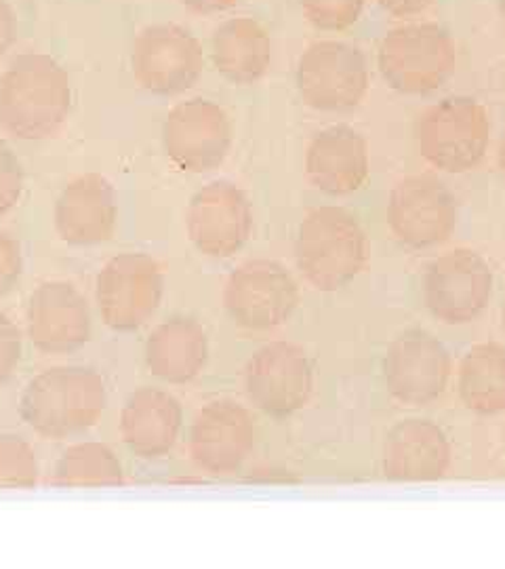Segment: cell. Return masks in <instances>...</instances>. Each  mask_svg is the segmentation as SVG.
I'll return each instance as SVG.
<instances>
[{
	"instance_id": "obj_11",
	"label": "cell",
	"mask_w": 505,
	"mask_h": 569,
	"mask_svg": "<svg viewBox=\"0 0 505 569\" xmlns=\"http://www.w3.org/2000/svg\"><path fill=\"white\" fill-rule=\"evenodd\" d=\"M169 161L188 173H206L225 161L232 148V122L220 103L194 98L178 103L162 124Z\"/></svg>"
},
{
	"instance_id": "obj_32",
	"label": "cell",
	"mask_w": 505,
	"mask_h": 569,
	"mask_svg": "<svg viewBox=\"0 0 505 569\" xmlns=\"http://www.w3.org/2000/svg\"><path fill=\"white\" fill-rule=\"evenodd\" d=\"M432 2L434 0H377V4L384 9L385 13H390L394 18L420 16Z\"/></svg>"
},
{
	"instance_id": "obj_23",
	"label": "cell",
	"mask_w": 505,
	"mask_h": 569,
	"mask_svg": "<svg viewBox=\"0 0 505 569\" xmlns=\"http://www.w3.org/2000/svg\"><path fill=\"white\" fill-rule=\"evenodd\" d=\"M209 357L206 333L192 319H171L145 342V366L169 385H185L202 371Z\"/></svg>"
},
{
	"instance_id": "obj_34",
	"label": "cell",
	"mask_w": 505,
	"mask_h": 569,
	"mask_svg": "<svg viewBox=\"0 0 505 569\" xmlns=\"http://www.w3.org/2000/svg\"><path fill=\"white\" fill-rule=\"evenodd\" d=\"M497 164H499V171L505 178V129L502 133V140H499V150H497Z\"/></svg>"
},
{
	"instance_id": "obj_30",
	"label": "cell",
	"mask_w": 505,
	"mask_h": 569,
	"mask_svg": "<svg viewBox=\"0 0 505 569\" xmlns=\"http://www.w3.org/2000/svg\"><path fill=\"white\" fill-rule=\"evenodd\" d=\"M23 260H21L20 243L0 232V298L13 291V287L20 283Z\"/></svg>"
},
{
	"instance_id": "obj_35",
	"label": "cell",
	"mask_w": 505,
	"mask_h": 569,
	"mask_svg": "<svg viewBox=\"0 0 505 569\" xmlns=\"http://www.w3.org/2000/svg\"><path fill=\"white\" fill-rule=\"evenodd\" d=\"M499 2V13H502V18L505 21V0H497Z\"/></svg>"
},
{
	"instance_id": "obj_10",
	"label": "cell",
	"mask_w": 505,
	"mask_h": 569,
	"mask_svg": "<svg viewBox=\"0 0 505 569\" xmlns=\"http://www.w3.org/2000/svg\"><path fill=\"white\" fill-rule=\"evenodd\" d=\"M161 266L145 253H121L98 274V308L114 331H135L145 326L161 305Z\"/></svg>"
},
{
	"instance_id": "obj_9",
	"label": "cell",
	"mask_w": 505,
	"mask_h": 569,
	"mask_svg": "<svg viewBox=\"0 0 505 569\" xmlns=\"http://www.w3.org/2000/svg\"><path fill=\"white\" fill-rule=\"evenodd\" d=\"M455 194L434 176H408L396 183L387 199V226L411 249L446 243L457 228Z\"/></svg>"
},
{
	"instance_id": "obj_13",
	"label": "cell",
	"mask_w": 505,
	"mask_h": 569,
	"mask_svg": "<svg viewBox=\"0 0 505 569\" xmlns=\"http://www.w3.org/2000/svg\"><path fill=\"white\" fill-rule=\"evenodd\" d=\"M185 230L202 256L232 258L253 232V207L236 183L228 180L206 183L190 199Z\"/></svg>"
},
{
	"instance_id": "obj_5",
	"label": "cell",
	"mask_w": 505,
	"mask_h": 569,
	"mask_svg": "<svg viewBox=\"0 0 505 569\" xmlns=\"http://www.w3.org/2000/svg\"><path fill=\"white\" fill-rule=\"evenodd\" d=\"M457 66V47L438 23H408L390 30L377 51L384 81L403 96H430Z\"/></svg>"
},
{
	"instance_id": "obj_16",
	"label": "cell",
	"mask_w": 505,
	"mask_h": 569,
	"mask_svg": "<svg viewBox=\"0 0 505 569\" xmlns=\"http://www.w3.org/2000/svg\"><path fill=\"white\" fill-rule=\"evenodd\" d=\"M255 449V420L236 401L220 399L202 407L190 432V456L196 467L223 477L241 470Z\"/></svg>"
},
{
	"instance_id": "obj_27",
	"label": "cell",
	"mask_w": 505,
	"mask_h": 569,
	"mask_svg": "<svg viewBox=\"0 0 505 569\" xmlns=\"http://www.w3.org/2000/svg\"><path fill=\"white\" fill-rule=\"evenodd\" d=\"M300 7L316 30L344 32L361 20L364 0H300Z\"/></svg>"
},
{
	"instance_id": "obj_21",
	"label": "cell",
	"mask_w": 505,
	"mask_h": 569,
	"mask_svg": "<svg viewBox=\"0 0 505 569\" xmlns=\"http://www.w3.org/2000/svg\"><path fill=\"white\" fill-rule=\"evenodd\" d=\"M182 418V406L173 395L161 388H140L122 407V441L135 456L159 460L175 446Z\"/></svg>"
},
{
	"instance_id": "obj_12",
	"label": "cell",
	"mask_w": 505,
	"mask_h": 569,
	"mask_svg": "<svg viewBox=\"0 0 505 569\" xmlns=\"http://www.w3.org/2000/svg\"><path fill=\"white\" fill-rule=\"evenodd\" d=\"M491 291V266L472 249L448 251L425 270V306L434 319L446 326L474 321L488 305Z\"/></svg>"
},
{
	"instance_id": "obj_19",
	"label": "cell",
	"mask_w": 505,
	"mask_h": 569,
	"mask_svg": "<svg viewBox=\"0 0 505 569\" xmlns=\"http://www.w3.org/2000/svg\"><path fill=\"white\" fill-rule=\"evenodd\" d=\"M55 230L70 244H100L112 239L119 220V203L112 183L100 173L72 180L55 203Z\"/></svg>"
},
{
	"instance_id": "obj_26",
	"label": "cell",
	"mask_w": 505,
	"mask_h": 569,
	"mask_svg": "<svg viewBox=\"0 0 505 569\" xmlns=\"http://www.w3.org/2000/svg\"><path fill=\"white\" fill-rule=\"evenodd\" d=\"M39 460L28 441L16 435L0 437V489H34Z\"/></svg>"
},
{
	"instance_id": "obj_6",
	"label": "cell",
	"mask_w": 505,
	"mask_h": 569,
	"mask_svg": "<svg viewBox=\"0 0 505 569\" xmlns=\"http://www.w3.org/2000/svg\"><path fill=\"white\" fill-rule=\"evenodd\" d=\"M297 91L319 112L354 110L368 91L371 77L363 51L342 41L312 42L297 61Z\"/></svg>"
},
{
	"instance_id": "obj_3",
	"label": "cell",
	"mask_w": 505,
	"mask_h": 569,
	"mask_svg": "<svg viewBox=\"0 0 505 569\" xmlns=\"http://www.w3.org/2000/svg\"><path fill=\"white\" fill-rule=\"evenodd\" d=\"M295 258L307 283L321 291H337L366 264L363 226L344 207L312 209L297 230Z\"/></svg>"
},
{
	"instance_id": "obj_17",
	"label": "cell",
	"mask_w": 505,
	"mask_h": 569,
	"mask_svg": "<svg viewBox=\"0 0 505 569\" xmlns=\"http://www.w3.org/2000/svg\"><path fill=\"white\" fill-rule=\"evenodd\" d=\"M28 336L44 355H70L89 342V305L74 284L49 281L34 289L26 312Z\"/></svg>"
},
{
	"instance_id": "obj_18",
	"label": "cell",
	"mask_w": 505,
	"mask_h": 569,
	"mask_svg": "<svg viewBox=\"0 0 505 569\" xmlns=\"http://www.w3.org/2000/svg\"><path fill=\"white\" fill-rule=\"evenodd\" d=\"M368 171L366 140L347 124H335L316 133L305 150V176L329 197L358 192L368 180Z\"/></svg>"
},
{
	"instance_id": "obj_8",
	"label": "cell",
	"mask_w": 505,
	"mask_h": 569,
	"mask_svg": "<svg viewBox=\"0 0 505 569\" xmlns=\"http://www.w3.org/2000/svg\"><path fill=\"white\" fill-rule=\"evenodd\" d=\"M300 302V287L279 262L251 260L239 266L223 287L230 319L249 331L284 326Z\"/></svg>"
},
{
	"instance_id": "obj_31",
	"label": "cell",
	"mask_w": 505,
	"mask_h": 569,
	"mask_svg": "<svg viewBox=\"0 0 505 569\" xmlns=\"http://www.w3.org/2000/svg\"><path fill=\"white\" fill-rule=\"evenodd\" d=\"M18 34V21L9 2L0 0V60L7 56V51L13 47Z\"/></svg>"
},
{
	"instance_id": "obj_1",
	"label": "cell",
	"mask_w": 505,
	"mask_h": 569,
	"mask_svg": "<svg viewBox=\"0 0 505 569\" xmlns=\"http://www.w3.org/2000/svg\"><path fill=\"white\" fill-rule=\"evenodd\" d=\"M70 108V77L51 56L21 53L0 77V127L16 140L53 138Z\"/></svg>"
},
{
	"instance_id": "obj_25",
	"label": "cell",
	"mask_w": 505,
	"mask_h": 569,
	"mask_svg": "<svg viewBox=\"0 0 505 569\" xmlns=\"http://www.w3.org/2000/svg\"><path fill=\"white\" fill-rule=\"evenodd\" d=\"M122 481L121 460L108 446L95 441L68 449L53 472V486L61 489L117 488Z\"/></svg>"
},
{
	"instance_id": "obj_22",
	"label": "cell",
	"mask_w": 505,
	"mask_h": 569,
	"mask_svg": "<svg viewBox=\"0 0 505 569\" xmlns=\"http://www.w3.org/2000/svg\"><path fill=\"white\" fill-rule=\"evenodd\" d=\"M211 60L225 81L255 84L272 63V37L253 18L223 21L211 39Z\"/></svg>"
},
{
	"instance_id": "obj_24",
	"label": "cell",
	"mask_w": 505,
	"mask_h": 569,
	"mask_svg": "<svg viewBox=\"0 0 505 569\" xmlns=\"http://www.w3.org/2000/svg\"><path fill=\"white\" fill-rule=\"evenodd\" d=\"M457 390L464 406L474 413L495 416L505 411L504 346H474L459 366Z\"/></svg>"
},
{
	"instance_id": "obj_20",
	"label": "cell",
	"mask_w": 505,
	"mask_h": 569,
	"mask_svg": "<svg viewBox=\"0 0 505 569\" xmlns=\"http://www.w3.org/2000/svg\"><path fill=\"white\" fill-rule=\"evenodd\" d=\"M382 467L390 481H438L451 467V443L430 420H403L385 435Z\"/></svg>"
},
{
	"instance_id": "obj_29",
	"label": "cell",
	"mask_w": 505,
	"mask_h": 569,
	"mask_svg": "<svg viewBox=\"0 0 505 569\" xmlns=\"http://www.w3.org/2000/svg\"><path fill=\"white\" fill-rule=\"evenodd\" d=\"M21 331L9 317L0 315V385H4L20 366Z\"/></svg>"
},
{
	"instance_id": "obj_4",
	"label": "cell",
	"mask_w": 505,
	"mask_h": 569,
	"mask_svg": "<svg viewBox=\"0 0 505 569\" xmlns=\"http://www.w3.org/2000/svg\"><path fill=\"white\" fill-rule=\"evenodd\" d=\"M413 138L425 163L446 173H465L485 159L491 119L485 106L472 98H445L417 117Z\"/></svg>"
},
{
	"instance_id": "obj_7",
	"label": "cell",
	"mask_w": 505,
	"mask_h": 569,
	"mask_svg": "<svg viewBox=\"0 0 505 569\" xmlns=\"http://www.w3.org/2000/svg\"><path fill=\"white\" fill-rule=\"evenodd\" d=\"M131 70L143 91L162 98L180 96L202 77V44L178 23L148 26L133 42Z\"/></svg>"
},
{
	"instance_id": "obj_36",
	"label": "cell",
	"mask_w": 505,
	"mask_h": 569,
	"mask_svg": "<svg viewBox=\"0 0 505 569\" xmlns=\"http://www.w3.org/2000/svg\"><path fill=\"white\" fill-rule=\"evenodd\" d=\"M502 323H504V329H505V298H504V305H502Z\"/></svg>"
},
{
	"instance_id": "obj_28",
	"label": "cell",
	"mask_w": 505,
	"mask_h": 569,
	"mask_svg": "<svg viewBox=\"0 0 505 569\" xmlns=\"http://www.w3.org/2000/svg\"><path fill=\"white\" fill-rule=\"evenodd\" d=\"M23 192V167L11 148L0 143V218L20 203Z\"/></svg>"
},
{
	"instance_id": "obj_33",
	"label": "cell",
	"mask_w": 505,
	"mask_h": 569,
	"mask_svg": "<svg viewBox=\"0 0 505 569\" xmlns=\"http://www.w3.org/2000/svg\"><path fill=\"white\" fill-rule=\"evenodd\" d=\"M180 2L188 11L199 16H215V13L230 11L239 4V0H180Z\"/></svg>"
},
{
	"instance_id": "obj_15",
	"label": "cell",
	"mask_w": 505,
	"mask_h": 569,
	"mask_svg": "<svg viewBox=\"0 0 505 569\" xmlns=\"http://www.w3.org/2000/svg\"><path fill=\"white\" fill-rule=\"evenodd\" d=\"M451 378V355L424 329L401 333L385 352L384 380L404 406L424 407L443 397Z\"/></svg>"
},
{
	"instance_id": "obj_2",
	"label": "cell",
	"mask_w": 505,
	"mask_h": 569,
	"mask_svg": "<svg viewBox=\"0 0 505 569\" xmlns=\"http://www.w3.org/2000/svg\"><path fill=\"white\" fill-rule=\"evenodd\" d=\"M105 385L89 367H53L39 373L21 397L28 427L47 439L81 435L100 420Z\"/></svg>"
},
{
	"instance_id": "obj_14",
	"label": "cell",
	"mask_w": 505,
	"mask_h": 569,
	"mask_svg": "<svg viewBox=\"0 0 505 569\" xmlns=\"http://www.w3.org/2000/svg\"><path fill=\"white\" fill-rule=\"evenodd\" d=\"M312 388V366L300 346L286 342L263 346L244 369L249 401L272 418L297 413L310 401Z\"/></svg>"
}]
</instances>
